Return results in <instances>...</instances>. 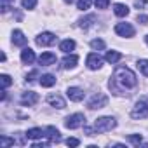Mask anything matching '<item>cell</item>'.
<instances>
[{
    "instance_id": "obj_1",
    "label": "cell",
    "mask_w": 148,
    "mask_h": 148,
    "mask_svg": "<svg viewBox=\"0 0 148 148\" xmlns=\"http://www.w3.org/2000/svg\"><path fill=\"white\" fill-rule=\"evenodd\" d=\"M138 79L134 75V71L127 66H119L113 73V79L110 80V86H120V89H131L136 87Z\"/></svg>"
},
{
    "instance_id": "obj_11",
    "label": "cell",
    "mask_w": 148,
    "mask_h": 148,
    "mask_svg": "<svg viewBox=\"0 0 148 148\" xmlns=\"http://www.w3.org/2000/svg\"><path fill=\"white\" fill-rule=\"evenodd\" d=\"M47 103H49L51 106H54V108H59V110H63V108L66 106L64 99H63L59 94H51V96H47Z\"/></svg>"
},
{
    "instance_id": "obj_25",
    "label": "cell",
    "mask_w": 148,
    "mask_h": 148,
    "mask_svg": "<svg viewBox=\"0 0 148 148\" xmlns=\"http://www.w3.org/2000/svg\"><path fill=\"white\" fill-rule=\"evenodd\" d=\"M91 47L94 51H103L105 49V42L101 38H94V40H91Z\"/></svg>"
},
{
    "instance_id": "obj_7",
    "label": "cell",
    "mask_w": 148,
    "mask_h": 148,
    "mask_svg": "<svg viewBox=\"0 0 148 148\" xmlns=\"http://www.w3.org/2000/svg\"><path fill=\"white\" fill-rule=\"evenodd\" d=\"M35 42H37V45H40V47L52 45V44L56 42V35L51 33V32H44V33H40V35L35 38Z\"/></svg>"
},
{
    "instance_id": "obj_3",
    "label": "cell",
    "mask_w": 148,
    "mask_h": 148,
    "mask_svg": "<svg viewBox=\"0 0 148 148\" xmlns=\"http://www.w3.org/2000/svg\"><path fill=\"white\" fill-rule=\"evenodd\" d=\"M131 117L136 119V120L146 119V117H148V103H146V101H138V103L134 105V108L131 110Z\"/></svg>"
},
{
    "instance_id": "obj_15",
    "label": "cell",
    "mask_w": 148,
    "mask_h": 148,
    "mask_svg": "<svg viewBox=\"0 0 148 148\" xmlns=\"http://www.w3.org/2000/svg\"><path fill=\"white\" fill-rule=\"evenodd\" d=\"M45 136L52 141V143H59L61 141V136H59V131L56 129V127H52V125H49L47 129H45Z\"/></svg>"
},
{
    "instance_id": "obj_31",
    "label": "cell",
    "mask_w": 148,
    "mask_h": 148,
    "mask_svg": "<svg viewBox=\"0 0 148 148\" xmlns=\"http://www.w3.org/2000/svg\"><path fill=\"white\" fill-rule=\"evenodd\" d=\"M66 145H68V146H79L80 141H79L77 138H68V139H66Z\"/></svg>"
},
{
    "instance_id": "obj_30",
    "label": "cell",
    "mask_w": 148,
    "mask_h": 148,
    "mask_svg": "<svg viewBox=\"0 0 148 148\" xmlns=\"http://www.w3.org/2000/svg\"><path fill=\"white\" fill-rule=\"evenodd\" d=\"M94 4L98 9H106L110 5V0H94Z\"/></svg>"
},
{
    "instance_id": "obj_36",
    "label": "cell",
    "mask_w": 148,
    "mask_h": 148,
    "mask_svg": "<svg viewBox=\"0 0 148 148\" xmlns=\"http://www.w3.org/2000/svg\"><path fill=\"white\" fill-rule=\"evenodd\" d=\"M145 4H146V0H136V2H134V5L139 9V7H145Z\"/></svg>"
},
{
    "instance_id": "obj_17",
    "label": "cell",
    "mask_w": 148,
    "mask_h": 148,
    "mask_svg": "<svg viewBox=\"0 0 148 148\" xmlns=\"http://www.w3.org/2000/svg\"><path fill=\"white\" fill-rule=\"evenodd\" d=\"M56 84V77L51 75V73H45V75L40 77V86L42 87H52Z\"/></svg>"
},
{
    "instance_id": "obj_9",
    "label": "cell",
    "mask_w": 148,
    "mask_h": 148,
    "mask_svg": "<svg viewBox=\"0 0 148 148\" xmlns=\"http://www.w3.org/2000/svg\"><path fill=\"white\" fill-rule=\"evenodd\" d=\"M37 101H38V94L33 92V91L23 92V96H21V105H23V106H33Z\"/></svg>"
},
{
    "instance_id": "obj_22",
    "label": "cell",
    "mask_w": 148,
    "mask_h": 148,
    "mask_svg": "<svg viewBox=\"0 0 148 148\" xmlns=\"http://www.w3.org/2000/svg\"><path fill=\"white\" fill-rule=\"evenodd\" d=\"M94 21H96V16H94V14H91V16H87V18L80 19V26H82L84 30H87L89 26H92V25H94Z\"/></svg>"
},
{
    "instance_id": "obj_4",
    "label": "cell",
    "mask_w": 148,
    "mask_h": 148,
    "mask_svg": "<svg viewBox=\"0 0 148 148\" xmlns=\"http://www.w3.org/2000/svg\"><path fill=\"white\" fill-rule=\"evenodd\" d=\"M106 105H108V96H106V94H103V92H98V94H94V96L89 99V103H87V106H89L91 110L105 108Z\"/></svg>"
},
{
    "instance_id": "obj_10",
    "label": "cell",
    "mask_w": 148,
    "mask_h": 148,
    "mask_svg": "<svg viewBox=\"0 0 148 148\" xmlns=\"http://www.w3.org/2000/svg\"><path fill=\"white\" fill-rule=\"evenodd\" d=\"M66 96H68L71 101H82V99H84V91H82L80 87H68Z\"/></svg>"
},
{
    "instance_id": "obj_38",
    "label": "cell",
    "mask_w": 148,
    "mask_h": 148,
    "mask_svg": "<svg viewBox=\"0 0 148 148\" xmlns=\"http://www.w3.org/2000/svg\"><path fill=\"white\" fill-rule=\"evenodd\" d=\"M145 40H146V44H148V35H146V37H145Z\"/></svg>"
},
{
    "instance_id": "obj_26",
    "label": "cell",
    "mask_w": 148,
    "mask_h": 148,
    "mask_svg": "<svg viewBox=\"0 0 148 148\" xmlns=\"http://www.w3.org/2000/svg\"><path fill=\"white\" fill-rule=\"evenodd\" d=\"M91 4H92V0H79V2H77V7H79L80 11H87V9L91 7Z\"/></svg>"
},
{
    "instance_id": "obj_12",
    "label": "cell",
    "mask_w": 148,
    "mask_h": 148,
    "mask_svg": "<svg viewBox=\"0 0 148 148\" xmlns=\"http://www.w3.org/2000/svg\"><path fill=\"white\" fill-rule=\"evenodd\" d=\"M26 42H28V38L25 37V33H23L21 30H14V32H12V44H14V45L25 47Z\"/></svg>"
},
{
    "instance_id": "obj_2",
    "label": "cell",
    "mask_w": 148,
    "mask_h": 148,
    "mask_svg": "<svg viewBox=\"0 0 148 148\" xmlns=\"http://www.w3.org/2000/svg\"><path fill=\"white\" fill-rule=\"evenodd\" d=\"M115 125H117V120H115L113 117H101V119H98V120L94 122L92 131H94V134H103V132L112 131Z\"/></svg>"
},
{
    "instance_id": "obj_34",
    "label": "cell",
    "mask_w": 148,
    "mask_h": 148,
    "mask_svg": "<svg viewBox=\"0 0 148 148\" xmlns=\"http://www.w3.org/2000/svg\"><path fill=\"white\" fill-rule=\"evenodd\" d=\"M14 2V0H2V12H7L9 11V4Z\"/></svg>"
},
{
    "instance_id": "obj_32",
    "label": "cell",
    "mask_w": 148,
    "mask_h": 148,
    "mask_svg": "<svg viewBox=\"0 0 148 148\" xmlns=\"http://www.w3.org/2000/svg\"><path fill=\"white\" fill-rule=\"evenodd\" d=\"M35 77H38V71H37V70H33V71L28 73V75H26V80L32 82V80H35Z\"/></svg>"
},
{
    "instance_id": "obj_33",
    "label": "cell",
    "mask_w": 148,
    "mask_h": 148,
    "mask_svg": "<svg viewBox=\"0 0 148 148\" xmlns=\"http://www.w3.org/2000/svg\"><path fill=\"white\" fill-rule=\"evenodd\" d=\"M52 141L49 139V141H38V143H33V148H42V146H49Z\"/></svg>"
},
{
    "instance_id": "obj_13",
    "label": "cell",
    "mask_w": 148,
    "mask_h": 148,
    "mask_svg": "<svg viewBox=\"0 0 148 148\" xmlns=\"http://www.w3.org/2000/svg\"><path fill=\"white\" fill-rule=\"evenodd\" d=\"M38 63H40L42 66L54 64V63H56V54H54V52H42L40 58H38Z\"/></svg>"
},
{
    "instance_id": "obj_37",
    "label": "cell",
    "mask_w": 148,
    "mask_h": 148,
    "mask_svg": "<svg viewBox=\"0 0 148 148\" xmlns=\"http://www.w3.org/2000/svg\"><path fill=\"white\" fill-rule=\"evenodd\" d=\"M64 2H66V4H71V2H73V0H64Z\"/></svg>"
},
{
    "instance_id": "obj_5",
    "label": "cell",
    "mask_w": 148,
    "mask_h": 148,
    "mask_svg": "<svg viewBox=\"0 0 148 148\" xmlns=\"http://www.w3.org/2000/svg\"><path fill=\"white\" fill-rule=\"evenodd\" d=\"M86 124V117L82 115V113H73V115H70L66 120H64V125L68 127V129H79V127H82Z\"/></svg>"
},
{
    "instance_id": "obj_23",
    "label": "cell",
    "mask_w": 148,
    "mask_h": 148,
    "mask_svg": "<svg viewBox=\"0 0 148 148\" xmlns=\"http://www.w3.org/2000/svg\"><path fill=\"white\" fill-rule=\"evenodd\" d=\"M138 68H139V71L145 77H148V59H139L138 61Z\"/></svg>"
},
{
    "instance_id": "obj_6",
    "label": "cell",
    "mask_w": 148,
    "mask_h": 148,
    "mask_svg": "<svg viewBox=\"0 0 148 148\" xmlns=\"http://www.w3.org/2000/svg\"><path fill=\"white\" fill-rule=\"evenodd\" d=\"M115 33L129 38V37H134V28L131 23H119V25H115Z\"/></svg>"
},
{
    "instance_id": "obj_29",
    "label": "cell",
    "mask_w": 148,
    "mask_h": 148,
    "mask_svg": "<svg viewBox=\"0 0 148 148\" xmlns=\"http://www.w3.org/2000/svg\"><path fill=\"white\" fill-rule=\"evenodd\" d=\"M129 141H131L132 145H141L143 138H141V134H131V136H129Z\"/></svg>"
},
{
    "instance_id": "obj_35",
    "label": "cell",
    "mask_w": 148,
    "mask_h": 148,
    "mask_svg": "<svg viewBox=\"0 0 148 148\" xmlns=\"http://www.w3.org/2000/svg\"><path fill=\"white\" fill-rule=\"evenodd\" d=\"M138 23H141V25H148V16L139 14V16H138Z\"/></svg>"
},
{
    "instance_id": "obj_21",
    "label": "cell",
    "mask_w": 148,
    "mask_h": 148,
    "mask_svg": "<svg viewBox=\"0 0 148 148\" xmlns=\"http://www.w3.org/2000/svg\"><path fill=\"white\" fill-rule=\"evenodd\" d=\"M113 12H115V16L124 18V16L129 14V9H127V5H124V4H115V5H113Z\"/></svg>"
},
{
    "instance_id": "obj_24",
    "label": "cell",
    "mask_w": 148,
    "mask_h": 148,
    "mask_svg": "<svg viewBox=\"0 0 148 148\" xmlns=\"http://www.w3.org/2000/svg\"><path fill=\"white\" fill-rule=\"evenodd\" d=\"M16 141H14V138H7V136H0V146L2 148H5V146H12Z\"/></svg>"
},
{
    "instance_id": "obj_28",
    "label": "cell",
    "mask_w": 148,
    "mask_h": 148,
    "mask_svg": "<svg viewBox=\"0 0 148 148\" xmlns=\"http://www.w3.org/2000/svg\"><path fill=\"white\" fill-rule=\"evenodd\" d=\"M21 5L25 9H33L37 5V0H21Z\"/></svg>"
},
{
    "instance_id": "obj_19",
    "label": "cell",
    "mask_w": 148,
    "mask_h": 148,
    "mask_svg": "<svg viewBox=\"0 0 148 148\" xmlns=\"http://www.w3.org/2000/svg\"><path fill=\"white\" fill-rule=\"evenodd\" d=\"M25 136H26L28 139H38V138H44V136H45V131H42V129H38V127H33V129H30Z\"/></svg>"
},
{
    "instance_id": "obj_14",
    "label": "cell",
    "mask_w": 148,
    "mask_h": 148,
    "mask_svg": "<svg viewBox=\"0 0 148 148\" xmlns=\"http://www.w3.org/2000/svg\"><path fill=\"white\" fill-rule=\"evenodd\" d=\"M21 61H23L25 64H32V63L35 61V52H33L30 47L23 49V51H21Z\"/></svg>"
},
{
    "instance_id": "obj_16",
    "label": "cell",
    "mask_w": 148,
    "mask_h": 148,
    "mask_svg": "<svg viewBox=\"0 0 148 148\" xmlns=\"http://www.w3.org/2000/svg\"><path fill=\"white\" fill-rule=\"evenodd\" d=\"M77 63H79V56L70 54V56H66V58L63 59V68H66V70L75 68V66H77Z\"/></svg>"
},
{
    "instance_id": "obj_8",
    "label": "cell",
    "mask_w": 148,
    "mask_h": 148,
    "mask_svg": "<svg viewBox=\"0 0 148 148\" xmlns=\"http://www.w3.org/2000/svg\"><path fill=\"white\" fill-rule=\"evenodd\" d=\"M86 63H87V68L89 70H99L103 66V59H101V56L98 52H91L87 56V61Z\"/></svg>"
},
{
    "instance_id": "obj_18",
    "label": "cell",
    "mask_w": 148,
    "mask_h": 148,
    "mask_svg": "<svg viewBox=\"0 0 148 148\" xmlns=\"http://www.w3.org/2000/svg\"><path fill=\"white\" fill-rule=\"evenodd\" d=\"M105 59H106L110 64H115V63H119V61L122 59V54H120L119 51H108L106 56H105Z\"/></svg>"
},
{
    "instance_id": "obj_20",
    "label": "cell",
    "mask_w": 148,
    "mask_h": 148,
    "mask_svg": "<svg viewBox=\"0 0 148 148\" xmlns=\"http://www.w3.org/2000/svg\"><path fill=\"white\" fill-rule=\"evenodd\" d=\"M59 49L63 51V52H71L73 49H75V40H71V38H66V40H63L61 44H59Z\"/></svg>"
},
{
    "instance_id": "obj_27",
    "label": "cell",
    "mask_w": 148,
    "mask_h": 148,
    "mask_svg": "<svg viewBox=\"0 0 148 148\" xmlns=\"http://www.w3.org/2000/svg\"><path fill=\"white\" fill-rule=\"evenodd\" d=\"M0 82H2V87H4V89H5V87H9V86L12 84L11 77H9V75H5V73H4L2 77H0Z\"/></svg>"
}]
</instances>
